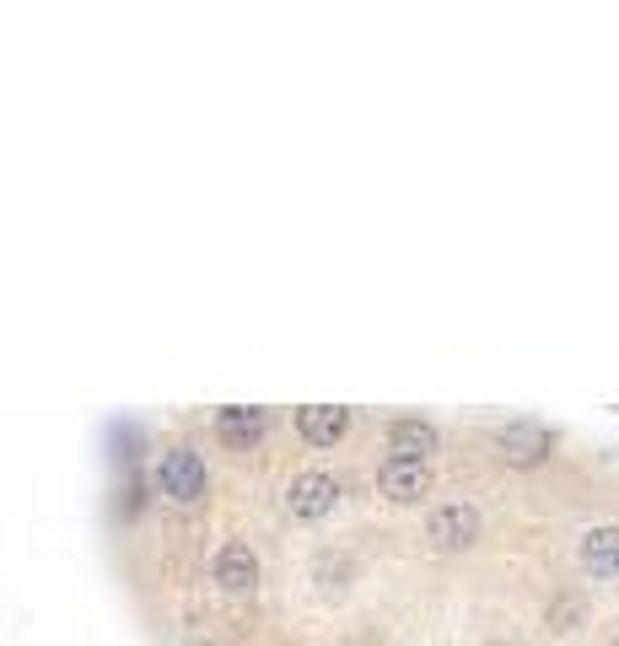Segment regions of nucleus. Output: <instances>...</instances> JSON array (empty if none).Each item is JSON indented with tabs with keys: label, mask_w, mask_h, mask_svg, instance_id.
<instances>
[{
	"label": "nucleus",
	"mask_w": 619,
	"mask_h": 646,
	"mask_svg": "<svg viewBox=\"0 0 619 646\" xmlns=\"http://www.w3.org/2000/svg\"><path fill=\"white\" fill-rule=\"evenodd\" d=\"M582 566L592 576H619V523L587 528L582 534Z\"/></svg>",
	"instance_id": "obj_10"
},
{
	"label": "nucleus",
	"mask_w": 619,
	"mask_h": 646,
	"mask_svg": "<svg viewBox=\"0 0 619 646\" xmlns=\"http://www.w3.org/2000/svg\"><path fill=\"white\" fill-rule=\"evenodd\" d=\"M550 431L545 426H533V421H512V426H501L496 431V453L507 458L512 468H533V464H545L550 458Z\"/></svg>",
	"instance_id": "obj_4"
},
{
	"label": "nucleus",
	"mask_w": 619,
	"mask_h": 646,
	"mask_svg": "<svg viewBox=\"0 0 619 646\" xmlns=\"http://www.w3.org/2000/svg\"><path fill=\"white\" fill-rule=\"evenodd\" d=\"M378 485L388 502H420V496H431V464H410V458H382L378 468Z\"/></svg>",
	"instance_id": "obj_6"
},
{
	"label": "nucleus",
	"mask_w": 619,
	"mask_h": 646,
	"mask_svg": "<svg viewBox=\"0 0 619 646\" xmlns=\"http://www.w3.org/2000/svg\"><path fill=\"white\" fill-rule=\"evenodd\" d=\"M335 506H340V480H335V474H323V468H308V474H297V480L286 485V512H291V517H302V523L329 517Z\"/></svg>",
	"instance_id": "obj_2"
},
{
	"label": "nucleus",
	"mask_w": 619,
	"mask_h": 646,
	"mask_svg": "<svg viewBox=\"0 0 619 646\" xmlns=\"http://www.w3.org/2000/svg\"><path fill=\"white\" fill-rule=\"evenodd\" d=\"M216 582H221V593H232V598H248L253 587H259V555L232 538V544H221V555H216Z\"/></svg>",
	"instance_id": "obj_5"
},
{
	"label": "nucleus",
	"mask_w": 619,
	"mask_h": 646,
	"mask_svg": "<svg viewBox=\"0 0 619 646\" xmlns=\"http://www.w3.org/2000/svg\"><path fill=\"white\" fill-rule=\"evenodd\" d=\"M426 538H431V549H442V555H458V549H469V544L480 538V512H475L469 502L437 506V512L426 517Z\"/></svg>",
	"instance_id": "obj_3"
},
{
	"label": "nucleus",
	"mask_w": 619,
	"mask_h": 646,
	"mask_svg": "<svg viewBox=\"0 0 619 646\" xmlns=\"http://www.w3.org/2000/svg\"><path fill=\"white\" fill-rule=\"evenodd\" d=\"M582 598H560V604H555L550 609V625L555 630H577V625H582Z\"/></svg>",
	"instance_id": "obj_11"
},
{
	"label": "nucleus",
	"mask_w": 619,
	"mask_h": 646,
	"mask_svg": "<svg viewBox=\"0 0 619 646\" xmlns=\"http://www.w3.org/2000/svg\"><path fill=\"white\" fill-rule=\"evenodd\" d=\"M345 426H350V410H340V404H302L297 410V431L312 447H335L345 436Z\"/></svg>",
	"instance_id": "obj_9"
},
{
	"label": "nucleus",
	"mask_w": 619,
	"mask_h": 646,
	"mask_svg": "<svg viewBox=\"0 0 619 646\" xmlns=\"http://www.w3.org/2000/svg\"><path fill=\"white\" fill-rule=\"evenodd\" d=\"M264 426H270V415H264L259 404H221V410H216V436H221L227 447H238V453H248V447L264 436Z\"/></svg>",
	"instance_id": "obj_7"
},
{
	"label": "nucleus",
	"mask_w": 619,
	"mask_h": 646,
	"mask_svg": "<svg viewBox=\"0 0 619 646\" xmlns=\"http://www.w3.org/2000/svg\"><path fill=\"white\" fill-rule=\"evenodd\" d=\"M615 646H619V642H615Z\"/></svg>",
	"instance_id": "obj_12"
},
{
	"label": "nucleus",
	"mask_w": 619,
	"mask_h": 646,
	"mask_svg": "<svg viewBox=\"0 0 619 646\" xmlns=\"http://www.w3.org/2000/svg\"><path fill=\"white\" fill-rule=\"evenodd\" d=\"M442 447V436H437V426L431 421H415V415H405V421H393L388 426V458H410V464H431V453Z\"/></svg>",
	"instance_id": "obj_8"
},
{
	"label": "nucleus",
	"mask_w": 619,
	"mask_h": 646,
	"mask_svg": "<svg viewBox=\"0 0 619 646\" xmlns=\"http://www.w3.org/2000/svg\"><path fill=\"white\" fill-rule=\"evenodd\" d=\"M157 485H162V496H172L178 506H200L210 491V468L189 442H178V447H168V453L157 458Z\"/></svg>",
	"instance_id": "obj_1"
}]
</instances>
